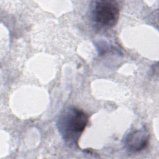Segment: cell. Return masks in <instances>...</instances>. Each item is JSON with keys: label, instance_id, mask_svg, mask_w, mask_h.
I'll use <instances>...</instances> for the list:
<instances>
[{"label": "cell", "instance_id": "1", "mask_svg": "<svg viewBox=\"0 0 159 159\" xmlns=\"http://www.w3.org/2000/svg\"><path fill=\"white\" fill-rule=\"evenodd\" d=\"M89 122V116L76 107L63 109L57 120L58 130L66 144L78 146V140Z\"/></svg>", "mask_w": 159, "mask_h": 159}, {"label": "cell", "instance_id": "2", "mask_svg": "<svg viewBox=\"0 0 159 159\" xmlns=\"http://www.w3.org/2000/svg\"><path fill=\"white\" fill-rule=\"evenodd\" d=\"M91 14L93 22L100 28H112L119 18V5L116 1H93L91 4Z\"/></svg>", "mask_w": 159, "mask_h": 159}, {"label": "cell", "instance_id": "3", "mask_svg": "<svg viewBox=\"0 0 159 159\" xmlns=\"http://www.w3.org/2000/svg\"><path fill=\"white\" fill-rule=\"evenodd\" d=\"M150 142V134L144 129L129 133L123 140L125 148L130 152L136 153L147 147Z\"/></svg>", "mask_w": 159, "mask_h": 159}]
</instances>
